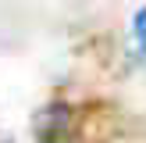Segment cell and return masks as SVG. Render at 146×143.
<instances>
[{
    "mask_svg": "<svg viewBox=\"0 0 146 143\" xmlns=\"http://www.w3.org/2000/svg\"><path fill=\"white\" fill-rule=\"evenodd\" d=\"M36 140L39 143H71V111L64 104H50L36 114Z\"/></svg>",
    "mask_w": 146,
    "mask_h": 143,
    "instance_id": "1",
    "label": "cell"
},
{
    "mask_svg": "<svg viewBox=\"0 0 146 143\" xmlns=\"http://www.w3.org/2000/svg\"><path fill=\"white\" fill-rule=\"evenodd\" d=\"M135 36H139V43L146 47V7L139 11V18H135Z\"/></svg>",
    "mask_w": 146,
    "mask_h": 143,
    "instance_id": "2",
    "label": "cell"
}]
</instances>
